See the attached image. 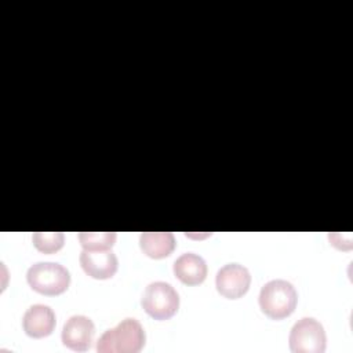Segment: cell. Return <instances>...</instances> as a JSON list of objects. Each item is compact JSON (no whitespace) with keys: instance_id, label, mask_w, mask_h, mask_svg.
I'll return each instance as SVG.
<instances>
[{"instance_id":"6da1fadb","label":"cell","mask_w":353,"mask_h":353,"mask_svg":"<svg viewBox=\"0 0 353 353\" xmlns=\"http://www.w3.org/2000/svg\"><path fill=\"white\" fill-rule=\"evenodd\" d=\"M146 341L141 323L127 317L116 327L106 330L97 343L99 353H138Z\"/></svg>"},{"instance_id":"7a4b0ae2","label":"cell","mask_w":353,"mask_h":353,"mask_svg":"<svg viewBox=\"0 0 353 353\" xmlns=\"http://www.w3.org/2000/svg\"><path fill=\"white\" fill-rule=\"evenodd\" d=\"M296 302V290L287 280H270L262 285L259 292L261 310L273 320L288 317L295 310Z\"/></svg>"},{"instance_id":"3957f363","label":"cell","mask_w":353,"mask_h":353,"mask_svg":"<svg viewBox=\"0 0 353 353\" xmlns=\"http://www.w3.org/2000/svg\"><path fill=\"white\" fill-rule=\"evenodd\" d=\"M28 284L43 295H59L70 284L69 270L57 262H37L26 272Z\"/></svg>"},{"instance_id":"277c9868","label":"cell","mask_w":353,"mask_h":353,"mask_svg":"<svg viewBox=\"0 0 353 353\" xmlns=\"http://www.w3.org/2000/svg\"><path fill=\"white\" fill-rule=\"evenodd\" d=\"M141 305L145 312L156 320L172 317L179 307V295L176 290L165 281H153L146 285Z\"/></svg>"},{"instance_id":"5b68a950","label":"cell","mask_w":353,"mask_h":353,"mask_svg":"<svg viewBox=\"0 0 353 353\" xmlns=\"http://www.w3.org/2000/svg\"><path fill=\"white\" fill-rule=\"evenodd\" d=\"M290 349L294 353H323L325 350V331L313 317H302L290 332Z\"/></svg>"},{"instance_id":"8992f818","label":"cell","mask_w":353,"mask_h":353,"mask_svg":"<svg viewBox=\"0 0 353 353\" xmlns=\"http://www.w3.org/2000/svg\"><path fill=\"white\" fill-rule=\"evenodd\" d=\"M251 284V274L248 269L240 263H228L222 266L215 276V285L218 292L228 299H237L243 296Z\"/></svg>"},{"instance_id":"52a82bcc","label":"cell","mask_w":353,"mask_h":353,"mask_svg":"<svg viewBox=\"0 0 353 353\" xmlns=\"http://www.w3.org/2000/svg\"><path fill=\"white\" fill-rule=\"evenodd\" d=\"M95 335L92 320L83 314H74L66 320L62 328V342L74 352H85L91 347Z\"/></svg>"},{"instance_id":"ba28073f","label":"cell","mask_w":353,"mask_h":353,"mask_svg":"<svg viewBox=\"0 0 353 353\" xmlns=\"http://www.w3.org/2000/svg\"><path fill=\"white\" fill-rule=\"evenodd\" d=\"M79 259L83 270L99 280L113 277L119 268L117 256L110 250H83Z\"/></svg>"},{"instance_id":"9c48e42d","label":"cell","mask_w":353,"mask_h":353,"mask_svg":"<svg viewBox=\"0 0 353 353\" xmlns=\"http://www.w3.org/2000/svg\"><path fill=\"white\" fill-rule=\"evenodd\" d=\"M22 327L25 334L32 338L48 336L55 328V313L47 305H32L22 317Z\"/></svg>"},{"instance_id":"30bf717a","label":"cell","mask_w":353,"mask_h":353,"mask_svg":"<svg viewBox=\"0 0 353 353\" xmlns=\"http://www.w3.org/2000/svg\"><path fill=\"white\" fill-rule=\"evenodd\" d=\"M172 269L174 274L188 285L201 284L207 277V263L200 255L194 252H185L178 256Z\"/></svg>"},{"instance_id":"8fae6325","label":"cell","mask_w":353,"mask_h":353,"mask_svg":"<svg viewBox=\"0 0 353 353\" xmlns=\"http://www.w3.org/2000/svg\"><path fill=\"white\" fill-rule=\"evenodd\" d=\"M143 254L153 259L168 256L175 248V237L171 232H143L139 237Z\"/></svg>"},{"instance_id":"7c38bea8","label":"cell","mask_w":353,"mask_h":353,"mask_svg":"<svg viewBox=\"0 0 353 353\" xmlns=\"http://www.w3.org/2000/svg\"><path fill=\"white\" fill-rule=\"evenodd\" d=\"M114 232H81L80 244L84 250H110L116 243Z\"/></svg>"},{"instance_id":"4fadbf2b","label":"cell","mask_w":353,"mask_h":353,"mask_svg":"<svg viewBox=\"0 0 353 353\" xmlns=\"http://www.w3.org/2000/svg\"><path fill=\"white\" fill-rule=\"evenodd\" d=\"M32 241L40 252L52 254L63 247L65 236L62 232H34Z\"/></svg>"}]
</instances>
